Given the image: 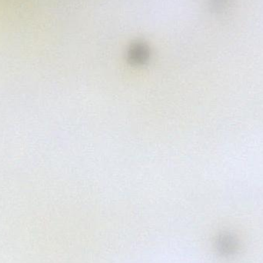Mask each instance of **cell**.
<instances>
[{"instance_id":"6da1fadb","label":"cell","mask_w":263,"mask_h":263,"mask_svg":"<svg viewBox=\"0 0 263 263\" xmlns=\"http://www.w3.org/2000/svg\"><path fill=\"white\" fill-rule=\"evenodd\" d=\"M218 252L224 257H232L238 251V241L231 233H222L216 242Z\"/></svg>"}]
</instances>
